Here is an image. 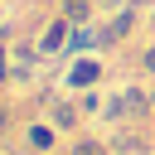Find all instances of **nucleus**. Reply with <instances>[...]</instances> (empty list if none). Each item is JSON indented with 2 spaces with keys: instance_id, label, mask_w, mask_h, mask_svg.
Instances as JSON below:
<instances>
[{
  "instance_id": "1",
  "label": "nucleus",
  "mask_w": 155,
  "mask_h": 155,
  "mask_svg": "<svg viewBox=\"0 0 155 155\" xmlns=\"http://www.w3.org/2000/svg\"><path fill=\"white\" fill-rule=\"evenodd\" d=\"M150 116H155V97H150V82H126V87H116L111 97H107V111H102V121L116 131V126H150Z\"/></svg>"
},
{
  "instance_id": "2",
  "label": "nucleus",
  "mask_w": 155,
  "mask_h": 155,
  "mask_svg": "<svg viewBox=\"0 0 155 155\" xmlns=\"http://www.w3.org/2000/svg\"><path fill=\"white\" fill-rule=\"evenodd\" d=\"M102 78H107V63H102L97 53H78V58L63 68V78H58V82H63V92H68V97H78V92H92Z\"/></svg>"
},
{
  "instance_id": "3",
  "label": "nucleus",
  "mask_w": 155,
  "mask_h": 155,
  "mask_svg": "<svg viewBox=\"0 0 155 155\" xmlns=\"http://www.w3.org/2000/svg\"><path fill=\"white\" fill-rule=\"evenodd\" d=\"M140 24V5H126V10H111L107 24H97V53H111L116 44H126Z\"/></svg>"
},
{
  "instance_id": "4",
  "label": "nucleus",
  "mask_w": 155,
  "mask_h": 155,
  "mask_svg": "<svg viewBox=\"0 0 155 155\" xmlns=\"http://www.w3.org/2000/svg\"><path fill=\"white\" fill-rule=\"evenodd\" d=\"M68 39H73V19L68 15H48L39 24V34H34V48L44 58H58V53H68Z\"/></svg>"
},
{
  "instance_id": "5",
  "label": "nucleus",
  "mask_w": 155,
  "mask_h": 155,
  "mask_svg": "<svg viewBox=\"0 0 155 155\" xmlns=\"http://www.w3.org/2000/svg\"><path fill=\"white\" fill-rule=\"evenodd\" d=\"M58 126L48 121V116H34V121H24V131H19V145H29L34 155H53L58 150Z\"/></svg>"
},
{
  "instance_id": "6",
  "label": "nucleus",
  "mask_w": 155,
  "mask_h": 155,
  "mask_svg": "<svg viewBox=\"0 0 155 155\" xmlns=\"http://www.w3.org/2000/svg\"><path fill=\"white\" fill-rule=\"evenodd\" d=\"M111 150L116 155H150L155 150V131L150 126H116L111 131Z\"/></svg>"
},
{
  "instance_id": "7",
  "label": "nucleus",
  "mask_w": 155,
  "mask_h": 155,
  "mask_svg": "<svg viewBox=\"0 0 155 155\" xmlns=\"http://www.w3.org/2000/svg\"><path fill=\"white\" fill-rule=\"evenodd\" d=\"M39 63H44V53L34 48V44H10V58H5V68H10V82H29L34 73H39Z\"/></svg>"
},
{
  "instance_id": "8",
  "label": "nucleus",
  "mask_w": 155,
  "mask_h": 155,
  "mask_svg": "<svg viewBox=\"0 0 155 155\" xmlns=\"http://www.w3.org/2000/svg\"><path fill=\"white\" fill-rule=\"evenodd\" d=\"M44 116H48L58 131H73V136H78V131H82V121H87V116H82V107H78V97H63V92H58V97H48Z\"/></svg>"
},
{
  "instance_id": "9",
  "label": "nucleus",
  "mask_w": 155,
  "mask_h": 155,
  "mask_svg": "<svg viewBox=\"0 0 155 155\" xmlns=\"http://www.w3.org/2000/svg\"><path fill=\"white\" fill-rule=\"evenodd\" d=\"M68 155H116V150H111V136L78 131V136H73V145H68Z\"/></svg>"
},
{
  "instance_id": "10",
  "label": "nucleus",
  "mask_w": 155,
  "mask_h": 155,
  "mask_svg": "<svg viewBox=\"0 0 155 155\" xmlns=\"http://www.w3.org/2000/svg\"><path fill=\"white\" fill-rule=\"evenodd\" d=\"M92 5H97V0H63L58 15H68L73 24H92Z\"/></svg>"
},
{
  "instance_id": "11",
  "label": "nucleus",
  "mask_w": 155,
  "mask_h": 155,
  "mask_svg": "<svg viewBox=\"0 0 155 155\" xmlns=\"http://www.w3.org/2000/svg\"><path fill=\"white\" fill-rule=\"evenodd\" d=\"M78 107H82V116H87V121H97V116L107 111V97L92 87V92H78Z\"/></svg>"
},
{
  "instance_id": "12",
  "label": "nucleus",
  "mask_w": 155,
  "mask_h": 155,
  "mask_svg": "<svg viewBox=\"0 0 155 155\" xmlns=\"http://www.w3.org/2000/svg\"><path fill=\"white\" fill-rule=\"evenodd\" d=\"M136 68H140V78H145V82H155V39L136 53Z\"/></svg>"
},
{
  "instance_id": "13",
  "label": "nucleus",
  "mask_w": 155,
  "mask_h": 155,
  "mask_svg": "<svg viewBox=\"0 0 155 155\" xmlns=\"http://www.w3.org/2000/svg\"><path fill=\"white\" fill-rule=\"evenodd\" d=\"M10 131H15V107L0 102V140H10Z\"/></svg>"
},
{
  "instance_id": "14",
  "label": "nucleus",
  "mask_w": 155,
  "mask_h": 155,
  "mask_svg": "<svg viewBox=\"0 0 155 155\" xmlns=\"http://www.w3.org/2000/svg\"><path fill=\"white\" fill-rule=\"evenodd\" d=\"M102 10H126V5H145V0H97Z\"/></svg>"
},
{
  "instance_id": "15",
  "label": "nucleus",
  "mask_w": 155,
  "mask_h": 155,
  "mask_svg": "<svg viewBox=\"0 0 155 155\" xmlns=\"http://www.w3.org/2000/svg\"><path fill=\"white\" fill-rule=\"evenodd\" d=\"M0 155H34V150H29V145H5Z\"/></svg>"
},
{
  "instance_id": "16",
  "label": "nucleus",
  "mask_w": 155,
  "mask_h": 155,
  "mask_svg": "<svg viewBox=\"0 0 155 155\" xmlns=\"http://www.w3.org/2000/svg\"><path fill=\"white\" fill-rule=\"evenodd\" d=\"M150 97H155V82H150Z\"/></svg>"
},
{
  "instance_id": "17",
  "label": "nucleus",
  "mask_w": 155,
  "mask_h": 155,
  "mask_svg": "<svg viewBox=\"0 0 155 155\" xmlns=\"http://www.w3.org/2000/svg\"><path fill=\"white\" fill-rule=\"evenodd\" d=\"M150 131H155V116H150Z\"/></svg>"
},
{
  "instance_id": "18",
  "label": "nucleus",
  "mask_w": 155,
  "mask_h": 155,
  "mask_svg": "<svg viewBox=\"0 0 155 155\" xmlns=\"http://www.w3.org/2000/svg\"><path fill=\"white\" fill-rule=\"evenodd\" d=\"M150 155H155V150H150Z\"/></svg>"
}]
</instances>
